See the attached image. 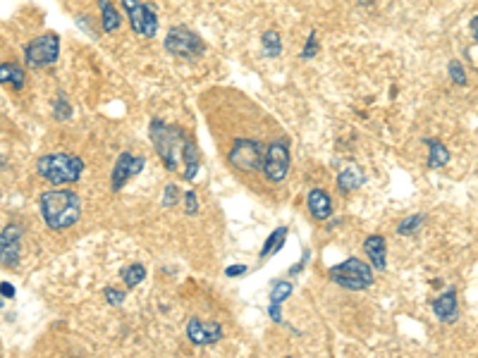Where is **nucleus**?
<instances>
[{"label": "nucleus", "instance_id": "dca6fc26", "mask_svg": "<svg viewBox=\"0 0 478 358\" xmlns=\"http://www.w3.org/2000/svg\"><path fill=\"white\" fill-rule=\"evenodd\" d=\"M24 67L17 63H3L0 65V84L12 86L15 91H22L24 88Z\"/></svg>", "mask_w": 478, "mask_h": 358}, {"label": "nucleus", "instance_id": "2f4dec72", "mask_svg": "<svg viewBox=\"0 0 478 358\" xmlns=\"http://www.w3.org/2000/svg\"><path fill=\"white\" fill-rule=\"evenodd\" d=\"M184 210H187V215H196V213H199V198H196V191H187V194H184Z\"/></svg>", "mask_w": 478, "mask_h": 358}, {"label": "nucleus", "instance_id": "7ed1b4c3", "mask_svg": "<svg viewBox=\"0 0 478 358\" xmlns=\"http://www.w3.org/2000/svg\"><path fill=\"white\" fill-rule=\"evenodd\" d=\"M39 177H44L48 184H77L81 172H84V160L79 155L70 153H51L39 158L36 163Z\"/></svg>", "mask_w": 478, "mask_h": 358}, {"label": "nucleus", "instance_id": "f257e3e1", "mask_svg": "<svg viewBox=\"0 0 478 358\" xmlns=\"http://www.w3.org/2000/svg\"><path fill=\"white\" fill-rule=\"evenodd\" d=\"M39 210L48 230L63 232L79 223L81 196L72 189H51L39 196Z\"/></svg>", "mask_w": 478, "mask_h": 358}, {"label": "nucleus", "instance_id": "9d476101", "mask_svg": "<svg viewBox=\"0 0 478 358\" xmlns=\"http://www.w3.org/2000/svg\"><path fill=\"white\" fill-rule=\"evenodd\" d=\"M143 168H146V158H143V155H132L129 150L120 153L118 163H115V168H113V177H111L113 191H120L129 182V179L139 175Z\"/></svg>", "mask_w": 478, "mask_h": 358}, {"label": "nucleus", "instance_id": "5701e85b", "mask_svg": "<svg viewBox=\"0 0 478 358\" xmlns=\"http://www.w3.org/2000/svg\"><path fill=\"white\" fill-rule=\"evenodd\" d=\"M120 277L125 280V285H127L129 289H132V287L141 285V282L146 280V267H143L141 263H132V265L122 267Z\"/></svg>", "mask_w": 478, "mask_h": 358}, {"label": "nucleus", "instance_id": "f03ea898", "mask_svg": "<svg viewBox=\"0 0 478 358\" xmlns=\"http://www.w3.org/2000/svg\"><path fill=\"white\" fill-rule=\"evenodd\" d=\"M151 141L156 146V153L163 160V165L175 172L180 170L182 158H184V143H187V136H184L182 127L175 125H166L161 120H151Z\"/></svg>", "mask_w": 478, "mask_h": 358}, {"label": "nucleus", "instance_id": "4468645a", "mask_svg": "<svg viewBox=\"0 0 478 358\" xmlns=\"http://www.w3.org/2000/svg\"><path fill=\"white\" fill-rule=\"evenodd\" d=\"M364 251L368 260H371V265L375 267V270H385L387 267V260H385V237H380V234H373V237H368L364 242Z\"/></svg>", "mask_w": 478, "mask_h": 358}, {"label": "nucleus", "instance_id": "bb28decb", "mask_svg": "<svg viewBox=\"0 0 478 358\" xmlns=\"http://www.w3.org/2000/svg\"><path fill=\"white\" fill-rule=\"evenodd\" d=\"M447 72H449V79H452L457 86H467V74H464L462 63H457V60H452V63L447 65Z\"/></svg>", "mask_w": 478, "mask_h": 358}, {"label": "nucleus", "instance_id": "cd10ccee", "mask_svg": "<svg viewBox=\"0 0 478 358\" xmlns=\"http://www.w3.org/2000/svg\"><path fill=\"white\" fill-rule=\"evenodd\" d=\"M180 201V191H177V184H168L166 189H163V208H173V205Z\"/></svg>", "mask_w": 478, "mask_h": 358}, {"label": "nucleus", "instance_id": "f8f14e48", "mask_svg": "<svg viewBox=\"0 0 478 358\" xmlns=\"http://www.w3.org/2000/svg\"><path fill=\"white\" fill-rule=\"evenodd\" d=\"M433 313H435V318L442 322H454L459 318V304H457L454 289H447L445 294L433 301Z\"/></svg>", "mask_w": 478, "mask_h": 358}, {"label": "nucleus", "instance_id": "423d86ee", "mask_svg": "<svg viewBox=\"0 0 478 358\" xmlns=\"http://www.w3.org/2000/svg\"><path fill=\"white\" fill-rule=\"evenodd\" d=\"M166 51L170 55H175V58L194 60V58H201L203 55L206 44H203L191 29H187V26H173L166 36Z\"/></svg>", "mask_w": 478, "mask_h": 358}, {"label": "nucleus", "instance_id": "e433bc0d", "mask_svg": "<svg viewBox=\"0 0 478 358\" xmlns=\"http://www.w3.org/2000/svg\"><path fill=\"white\" fill-rule=\"evenodd\" d=\"M3 304H5V296H0V308H3Z\"/></svg>", "mask_w": 478, "mask_h": 358}, {"label": "nucleus", "instance_id": "a878e982", "mask_svg": "<svg viewBox=\"0 0 478 358\" xmlns=\"http://www.w3.org/2000/svg\"><path fill=\"white\" fill-rule=\"evenodd\" d=\"M423 220H426V215H412V218H405L397 227V232L402 234V237H409V234H414L419 227L423 225Z\"/></svg>", "mask_w": 478, "mask_h": 358}, {"label": "nucleus", "instance_id": "7c9ffc66", "mask_svg": "<svg viewBox=\"0 0 478 358\" xmlns=\"http://www.w3.org/2000/svg\"><path fill=\"white\" fill-rule=\"evenodd\" d=\"M316 53H318V39H316V31H311L309 39H306L304 51H302V60H311Z\"/></svg>", "mask_w": 478, "mask_h": 358}, {"label": "nucleus", "instance_id": "f3484780", "mask_svg": "<svg viewBox=\"0 0 478 358\" xmlns=\"http://www.w3.org/2000/svg\"><path fill=\"white\" fill-rule=\"evenodd\" d=\"M290 294H292V282H278V285L273 287V292H270V308H268L270 320H275V322L283 320L280 306H283L285 301L290 299Z\"/></svg>", "mask_w": 478, "mask_h": 358}, {"label": "nucleus", "instance_id": "6e6552de", "mask_svg": "<svg viewBox=\"0 0 478 358\" xmlns=\"http://www.w3.org/2000/svg\"><path fill=\"white\" fill-rule=\"evenodd\" d=\"M122 8L127 12L134 34H139L143 39L156 36V31H158V17H156L151 5L141 3V0H122Z\"/></svg>", "mask_w": 478, "mask_h": 358}, {"label": "nucleus", "instance_id": "a211bd4d", "mask_svg": "<svg viewBox=\"0 0 478 358\" xmlns=\"http://www.w3.org/2000/svg\"><path fill=\"white\" fill-rule=\"evenodd\" d=\"M182 168H184V179L187 182H191V179L196 177V172H199L201 168V155H199V148H196V143L187 139V143H184V158H182Z\"/></svg>", "mask_w": 478, "mask_h": 358}, {"label": "nucleus", "instance_id": "2eb2a0df", "mask_svg": "<svg viewBox=\"0 0 478 358\" xmlns=\"http://www.w3.org/2000/svg\"><path fill=\"white\" fill-rule=\"evenodd\" d=\"M361 184H364V172L359 170V165H345L342 170H340L337 175V189L342 191V194H350V191L359 189Z\"/></svg>", "mask_w": 478, "mask_h": 358}, {"label": "nucleus", "instance_id": "393cba45", "mask_svg": "<svg viewBox=\"0 0 478 358\" xmlns=\"http://www.w3.org/2000/svg\"><path fill=\"white\" fill-rule=\"evenodd\" d=\"M19 249H22L19 244L0 246V263H3L5 267H17L19 265Z\"/></svg>", "mask_w": 478, "mask_h": 358}, {"label": "nucleus", "instance_id": "6ab92c4d", "mask_svg": "<svg viewBox=\"0 0 478 358\" xmlns=\"http://www.w3.org/2000/svg\"><path fill=\"white\" fill-rule=\"evenodd\" d=\"M428 143V168L440 170L449 165V148L438 139H426Z\"/></svg>", "mask_w": 478, "mask_h": 358}, {"label": "nucleus", "instance_id": "473e14b6", "mask_svg": "<svg viewBox=\"0 0 478 358\" xmlns=\"http://www.w3.org/2000/svg\"><path fill=\"white\" fill-rule=\"evenodd\" d=\"M247 270H249L247 265H230L228 270H225V275H228V277H239V275H244Z\"/></svg>", "mask_w": 478, "mask_h": 358}, {"label": "nucleus", "instance_id": "412c9836", "mask_svg": "<svg viewBox=\"0 0 478 358\" xmlns=\"http://www.w3.org/2000/svg\"><path fill=\"white\" fill-rule=\"evenodd\" d=\"M285 237H287V227H278V230L273 232L268 239H265V244L261 249V260H265L268 256H273V253H278L280 249H283Z\"/></svg>", "mask_w": 478, "mask_h": 358}, {"label": "nucleus", "instance_id": "4be33fe9", "mask_svg": "<svg viewBox=\"0 0 478 358\" xmlns=\"http://www.w3.org/2000/svg\"><path fill=\"white\" fill-rule=\"evenodd\" d=\"M261 44H263V53L265 58H278L280 53H283V39H280V34L275 29H268L261 36Z\"/></svg>", "mask_w": 478, "mask_h": 358}, {"label": "nucleus", "instance_id": "9b49d317", "mask_svg": "<svg viewBox=\"0 0 478 358\" xmlns=\"http://www.w3.org/2000/svg\"><path fill=\"white\" fill-rule=\"evenodd\" d=\"M187 337L196 347H208L223 339V327L220 322L213 320H201V318H189L187 322Z\"/></svg>", "mask_w": 478, "mask_h": 358}, {"label": "nucleus", "instance_id": "c85d7f7f", "mask_svg": "<svg viewBox=\"0 0 478 358\" xmlns=\"http://www.w3.org/2000/svg\"><path fill=\"white\" fill-rule=\"evenodd\" d=\"M70 117H72V106H70V101H67L65 96H60L58 103H56V120L65 122V120H70Z\"/></svg>", "mask_w": 478, "mask_h": 358}, {"label": "nucleus", "instance_id": "f704fd0d", "mask_svg": "<svg viewBox=\"0 0 478 358\" xmlns=\"http://www.w3.org/2000/svg\"><path fill=\"white\" fill-rule=\"evenodd\" d=\"M77 24L81 26V29H86L88 34H93V36H96V31H93V26H91V19H88V17H77Z\"/></svg>", "mask_w": 478, "mask_h": 358}, {"label": "nucleus", "instance_id": "39448f33", "mask_svg": "<svg viewBox=\"0 0 478 358\" xmlns=\"http://www.w3.org/2000/svg\"><path fill=\"white\" fill-rule=\"evenodd\" d=\"M263 158H265L263 143H258L254 139H237L228 153V163L235 170L258 172V170H263Z\"/></svg>", "mask_w": 478, "mask_h": 358}, {"label": "nucleus", "instance_id": "b1692460", "mask_svg": "<svg viewBox=\"0 0 478 358\" xmlns=\"http://www.w3.org/2000/svg\"><path fill=\"white\" fill-rule=\"evenodd\" d=\"M22 234H24V230L17 223L5 225L3 230H0V246H15V244H19V242H22Z\"/></svg>", "mask_w": 478, "mask_h": 358}, {"label": "nucleus", "instance_id": "4c0bfd02", "mask_svg": "<svg viewBox=\"0 0 478 358\" xmlns=\"http://www.w3.org/2000/svg\"><path fill=\"white\" fill-rule=\"evenodd\" d=\"M361 3H366V0H361Z\"/></svg>", "mask_w": 478, "mask_h": 358}, {"label": "nucleus", "instance_id": "20e7f679", "mask_svg": "<svg viewBox=\"0 0 478 358\" xmlns=\"http://www.w3.org/2000/svg\"><path fill=\"white\" fill-rule=\"evenodd\" d=\"M327 277L335 285L350 289V292H361V289H368L373 285V265H368L359 258H347L342 263L332 265L327 270Z\"/></svg>", "mask_w": 478, "mask_h": 358}, {"label": "nucleus", "instance_id": "c9c22d12", "mask_svg": "<svg viewBox=\"0 0 478 358\" xmlns=\"http://www.w3.org/2000/svg\"><path fill=\"white\" fill-rule=\"evenodd\" d=\"M471 36H474V41L478 44V17L471 19Z\"/></svg>", "mask_w": 478, "mask_h": 358}, {"label": "nucleus", "instance_id": "0eeeda50", "mask_svg": "<svg viewBox=\"0 0 478 358\" xmlns=\"http://www.w3.org/2000/svg\"><path fill=\"white\" fill-rule=\"evenodd\" d=\"M60 55V36L58 34H44V36H36L34 41H29L24 48V58L26 65L31 70H39V67L53 65Z\"/></svg>", "mask_w": 478, "mask_h": 358}, {"label": "nucleus", "instance_id": "72a5a7b5", "mask_svg": "<svg viewBox=\"0 0 478 358\" xmlns=\"http://www.w3.org/2000/svg\"><path fill=\"white\" fill-rule=\"evenodd\" d=\"M0 296H5V299H12V296H15V287L8 285V282H0Z\"/></svg>", "mask_w": 478, "mask_h": 358}, {"label": "nucleus", "instance_id": "1a4fd4ad", "mask_svg": "<svg viewBox=\"0 0 478 358\" xmlns=\"http://www.w3.org/2000/svg\"><path fill=\"white\" fill-rule=\"evenodd\" d=\"M290 172V148L287 141H273L270 146H265L263 158V175L268 182L280 184Z\"/></svg>", "mask_w": 478, "mask_h": 358}, {"label": "nucleus", "instance_id": "c756f323", "mask_svg": "<svg viewBox=\"0 0 478 358\" xmlns=\"http://www.w3.org/2000/svg\"><path fill=\"white\" fill-rule=\"evenodd\" d=\"M103 294H106V301L111 306H122L125 304V299H127L125 292H120V289H115V287H106Z\"/></svg>", "mask_w": 478, "mask_h": 358}, {"label": "nucleus", "instance_id": "ddd939ff", "mask_svg": "<svg viewBox=\"0 0 478 358\" xmlns=\"http://www.w3.org/2000/svg\"><path fill=\"white\" fill-rule=\"evenodd\" d=\"M306 203H309L311 215L316 220H327L332 215V201L323 189H311L309 196H306Z\"/></svg>", "mask_w": 478, "mask_h": 358}, {"label": "nucleus", "instance_id": "aec40b11", "mask_svg": "<svg viewBox=\"0 0 478 358\" xmlns=\"http://www.w3.org/2000/svg\"><path fill=\"white\" fill-rule=\"evenodd\" d=\"M98 8H101V24H103V31L106 34L118 31L122 24V17H120V12L113 8L111 0H98Z\"/></svg>", "mask_w": 478, "mask_h": 358}]
</instances>
